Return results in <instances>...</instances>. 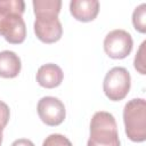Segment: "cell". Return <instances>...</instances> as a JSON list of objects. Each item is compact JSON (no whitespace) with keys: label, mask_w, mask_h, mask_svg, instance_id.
Listing matches in <instances>:
<instances>
[{"label":"cell","mask_w":146,"mask_h":146,"mask_svg":"<svg viewBox=\"0 0 146 146\" xmlns=\"http://www.w3.org/2000/svg\"><path fill=\"white\" fill-rule=\"evenodd\" d=\"M87 146H120L116 121L111 113L99 111L92 115Z\"/></svg>","instance_id":"obj_1"},{"label":"cell","mask_w":146,"mask_h":146,"mask_svg":"<svg viewBox=\"0 0 146 146\" xmlns=\"http://www.w3.org/2000/svg\"><path fill=\"white\" fill-rule=\"evenodd\" d=\"M123 122L128 138L135 143L146 139V100L133 98L124 105Z\"/></svg>","instance_id":"obj_2"},{"label":"cell","mask_w":146,"mask_h":146,"mask_svg":"<svg viewBox=\"0 0 146 146\" xmlns=\"http://www.w3.org/2000/svg\"><path fill=\"white\" fill-rule=\"evenodd\" d=\"M131 87V76L127 68L115 66L111 68L103 82V90L110 100L117 102L127 97Z\"/></svg>","instance_id":"obj_3"},{"label":"cell","mask_w":146,"mask_h":146,"mask_svg":"<svg viewBox=\"0 0 146 146\" xmlns=\"http://www.w3.org/2000/svg\"><path fill=\"white\" fill-rule=\"evenodd\" d=\"M133 47L132 36L125 30L116 29L108 32L104 39V50L113 59H123L130 55Z\"/></svg>","instance_id":"obj_4"},{"label":"cell","mask_w":146,"mask_h":146,"mask_svg":"<svg viewBox=\"0 0 146 146\" xmlns=\"http://www.w3.org/2000/svg\"><path fill=\"white\" fill-rule=\"evenodd\" d=\"M38 114L43 123L50 127L59 125L66 116L63 102L52 96L42 97L38 103Z\"/></svg>","instance_id":"obj_5"},{"label":"cell","mask_w":146,"mask_h":146,"mask_svg":"<svg viewBox=\"0 0 146 146\" xmlns=\"http://www.w3.org/2000/svg\"><path fill=\"white\" fill-rule=\"evenodd\" d=\"M33 27L36 38L44 43L57 42L63 34V26L58 17H35Z\"/></svg>","instance_id":"obj_6"},{"label":"cell","mask_w":146,"mask_h":146,"mask_svg":"<svg viewBox=\"0 0 146 146\" xmlns=\"http://www.w3.org/2000/svg\"><path fill=\"white\" fill-rule=\"evenodd\" d=\"M70 11L78 21L90 22L98 15L99 2L97 0H72L70 2Z\"/></svg>","instance_id":"obj_7"},{"label":"cell","mask_w":146,"mask_h":146,"mask_svg":"<svg viewBox=\"0 0 146 146\" xmlns=\"http://www.w3.org/2000/svg\"><path fill=\"white\" fill-rule=\"evenodd\" d=\"M64 79V73L62 68L52 63L44 64L39 67L36 72V82L47 89H52L58 87Z\"/></svg>","instance_id":"obj_8"},{"label":"cell","mask_w":146,"mask_h":146,"mask_svg":"<svg viewBox=\"0 0 146 146\" xmlns=\"http://www.w3.org/2000/svg\"><path fill=\"white\" fill-rule=\"evenodd\" d=\"M22 68L21 58L11 50L0 52V76L5 79L16 78Z\"/></svg>","instance_id":"obj_9"},{"label":"cell","mask_w":146,"mask_h":146,"mask_svg":"<svg viewBox=\"0 0 146 146\" xmlns=\"http://www.w3.org/2000/svg\"><path fill=\"white\" fill-rule=\"evenodd\" d=\"M33 11L35 17H58L60 11V0H33Z\"/></svg>","instance_id":"obj_10"},{"label":"cell","mask_w":146,"mask_h":146,"mask_svg":"<svg viewBox=\"0 0 146 146\" xmlns=\"http://www.w3.org/2000/svg\"><path fill=\"white\" fill-rule=\"evenodd\" d=\"M132 24L138 32H146V3H141L135 8L132 13Z\"/></svg>","instance_id":"obj_11"},{"label":"cell","mask_w":146,"mask_h":146,"mask_svg":"<svg viewBox=\"0 0 146 146\" xmlns=\"http://www.w3.org/2000/svg\"><path fill=\"white\" fill-rule=\"evenodd\" d=\"M133 66L140 74H146V41H143V43L140 44L135 56Z\"/></svg>","instance_id":"obj_12"},{"label":"cell","mask_w":146,"mask_h":146,"mask_svg":"<svg viewBox=\"0 0 146 146\" xmlns=\"http://www.w3.org/2000/svg\"><path fill=\"white\" fill-rule=\"evenodd\" d=\"M42 146H73L71 140L60 135V133H51L42 143Z\"/></svg>","instance_id":"obj_13"},{"label":"cell","mask_w":146,"mask_h":146,"mask_svg":"<svg viewBox=\"0 0 146 146\" xmlns=\"http://www.w3.org/2000/svg\"><path fill=\"white\" fill-rule=\"evenodd\" d=\"M9 116H10V111L8 105L0 100V127L2 129L7 125L9 121Z\"/></svg>","instance_id":"obj_14"},{"label":"cell","mask_w":146,"mask_h":146,"mask_svg":"<svg viewBox=\"0 0 146 146\" xmlns=\"http://www.w3.org/2000/svg\"><path fill=\"white\" fill-rule=\"evenodd\" d=\"M10 146H34V144L26 138H21V139H16Z\"/></svg>","instance_id":"obj_15"},{"label":"cell","mask_w":146,"mask_h":146,"mask_svg":"<svg viewBox=\"0 0 146 146\" xmlns=\"http://www.w3.org/2000/svg\"><path fill=\"white\" fill-rule=\"evenodd\" d=\"M2 128L0 127V146H1V144H2Z\"/></svg>","instance_id":"obj_16"}]
</instances>
